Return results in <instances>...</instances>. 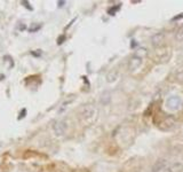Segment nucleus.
<instances>
[{
	"label": "nucleus",
	"instance_id": "9b49d317",
	"mask_svg": "<svg viewBox=\"0 0 183 172\" xmlns=\"http://www.w3.org/2000/svg\"><path fill=\"white\" fill-rule=\"evenodd\" d=\"M119 9H120V5H117V6H115L113 8H110L108 13H109V15H115L116 12H118Z\"/></svg>",
	"mask_w": 183,
	"mask_h": 172
},
{
	"label": "nucleus",
	"instance_id": "6e6552de",
	"mask_svg": "<svg viewBox=\"0 0 183 172\" xmlns=\"http://www.w3.org/2000/svg\"><path fill=\"white\" fill-rule=\"evenodd\" d=\"M175 39L176 40H179V41H181L183 40V25H181L175 32Z\"/></svg>",
	"mask_w": 183,
	"mask_h": 172
},
{
	"label": "nucleus",
	"instance_id": "7ed1b4c3",
	"mask_svg": "<svg viewBox=\"0 0 183 172\" xmlns=\"http://www.w3.org/2000/svg\"><path fill=\"white\" fill-rule=\"evenodd\" d=\"M175 123L176 120L173 116H167L166 118H164L158 124V128L161 130V131H169V130H172L173 127L175 126Z\"/></svg>",
	"mask_w": 183,
	"mask_h": 172
},
{
	"label": "nucleus",
	"instance_id": "f257e3e1",
	"mask_svg": "<svg viewBox=\"0 0 183 172\" xmlns=\"http://www.w3.org/2000/svg\"><path fill=\"white\" fill-rule=\"evenodd\" d=\"M80 115L81 118H84L85 120H88V122H92L93 120H95L96 115H97V109L94 106L86 105L85 107H82Z\"/></svg>",
	"mask_w": 183,
	"mask_h": 172
},
{
	"label": "nucleus",
	"instance_id": "1a4fd4ad",
	"mask_svg": "<svg viewBox=\"0 0 183 172\" xmlns=\"http://www.w3.org/2000/svg\"><path fill=\"white\" fill-rule=\"evenodd\" d=\"M40 28H41V24L32 23L29 28H28V31H29V32H37L38 30H40Z\"/></svg>",
	"mask_w": 183,
	"mask_h": 172
},
{
	"label": "nucleus",
	"instance_id": "f8f14e48",
	"mask_svg": "<svg viewBox=\"0 0 183 172\" xmlns=\"http://www.w3.org/2000/svg\"><path fill=\"white\" fill-rule=\"evenodd\" d=\"M21 4H22V5H23V6H24L25 8H28L29 10H33V8L30 6V2H29V1H21Z\"/></svg>",
	"mask_w": 183,
	"mask_h": 172
},
{
	"label": "nucleus",
	"instance_id": "dca6fc26",
	"mask_svg": "<svg viewBox=\"0 0 183 172\" xmlns=\"http://www.w3.org/2000/svg\"><path fill=\"white\" fill-rule=\"evenodd\" d=\"M31 54H32V55H33V56H40V55H41V52H40V51H39V52H31Z\"/></svg>",
	"mask_w": 183,
	"mask_h": 172
},
{
	"label": "nucleus",
	"instance_id": "20e7f679",
	"mask_svg": "<svg viewBox=\"0 0 183 172\" xmlns=\"http://www.w3.org/2000/svg\"><path fill=\"white\" fill-rule=\"evenodd\" d=\"M141 66H142V58H140L137 55H133L129 59V62H128V69L129 70H132V71L137 70Z\"/></svg>",
	"mask_w": 183,
	"mask_h": 172
},
{
	"label": "nucleus",
	"instance_id": "4468645a",
	"mask_svg": "<svg viewBox=\"0 0 183 172\" xmlns=\"http://www.w3.org/2000/svg\"><path fill=\"white\" fill-rule=\"evenodd\" d=\"M25 114H26V109L23 108L22 110H21V112H20V116L17 117V120H22V118H24V117H25Z\"/></svg>",
	"mask_w": 183,
	"mask_h": 172
},
{
	"label": "nucleus",
	"instance_id": "2eb2a0df",
	"mask_svg": "<svg viewBox=\"0 0 183 172\" xmlns=\"http://www.w3.org/2000/svg\"><path fill=\"white\" fill-rule=\"evenodd\" d=\"M176 75H177V77H179V79H183V69H181Z\"/></svg>",
	"mask_w": 183,
	"mask_h": 172
},
{
	"label": "nucleus",
	"instance_id": "0eeeda50",
	"mask_svg": "<svg viewBox=\"0 0 183 172\" xmlns=\"http://www.w3.org/2000/svg\"><path fill=\"white\" fill-rule=\"evenodd\" d=\"M117 78H118V70L117 69H112L111 71H109V74L107 75V82L113 83L116 82Z\"/></svg>",
	"mask_w": 183,
	"mask_h": 172
},
{
	"label": "nucleus",
	"instance_id": "9d476101",
	"mask_svg": "<svg viewBox=\"0 0 183 172\" xmlns=\"http://www.w3.org/2000/svg\"><path fill=\"white\" fill-rule=\"evenodd\" d=\"M146 54H148V52H146V48H144V47H140L135 55H137V56H140V58H143V56H146Z\"/></svg>",
	"mask_w": 183,
	"mask_h": 172
},
{
	"label": "nucleus",
	"instance_id": "39448f33",
	"mask_svg": "<svg viewBox=\"0 0 183 172\" xmlns=\"http://www.w3.org/2000/svg\"><path fill=\"white\" fill-rule=\"evenodd\" d=\"M164 40H165V35L162 33V32H158V33H156L152 39H151V41H152V45L154 46H158V47H160L162 44H164Z\"/></svg>",
	"mask_w": 183,
	"mask_h": 172
},
{
	"label": "nucleus",
	"instance_id": "f3484780",
	"mask_svg": "<svg viewBox=\"0 0 183 172\" xmlns=\"http://www.w3.org/2000/svg\"><path fill=\"white\" fill-rule=\"evenodd\" d=\"M183 17V14L182 15H179V16H175L174 18H173V21H176V20H180V18H182Z\"/></svg>",
	"mask_w": 183,
	"mask_h": 172
},
{
	"label": "nucleus",
	"instance_id": "a211bd4d",
	"mask_svg": "<svg viewBox=\"0 0 183 172\" xmlns=\"http://www.w3.org/2000/svg\"><path fill=\"white\" fill-rule=\"evenodd\" d=\"M57 4H59V7H62V6H63V5L65 4V1H59Z\"/></svg>",
	"mask_w": 183,
	"mask_h": 172
},
{
	"label": "nucleus",
	"instance_id": "423d86ee",
	"mask_svg": "<svg viewBox=\"0 0 183 172\" xmlns=\"http://www.w3.org/2000/svg\"><path fill=\"white\" fill-rule=\"evenodd\" d=\"M66 125L63 122H57L54 124V131H55V134L56 135H62L65 132Z\"/></svg>",
	"mask_w": 183,
	"mask_h": 172
},
{
	"label": "nucleus",
	"instance_id": "f03ea898",
	"mask_svg": "<svg viewBox=\"0 0 183 172\" xmlns=\"http://www.w3.org/2000/svg\"><path fill=\"white\" fill-rule=\"evenodd\" d=\"M166 107L169 110H179L182 108V100L177 95H172L166 100Z\"/></svg>",
	"mask_w": 183,
	"mask_h": 172
},
{
	"label": "nucleus",
	"instance_id": "ddd939ff",
	"mask_svg": "<svg viewBox=\"0 0 183 172\" xmlns=\"http://www.w3.org/2000/svg\"><path fill=\"white\" fill-rule=\"evenodd\" d=\"M64 40H65V36H64V35H61V36L57 38V44H59V45H62V44L64 43Z\"/></svg>",
	"mask_w": 183,
	"mask_h": 172
}]
</instances>
